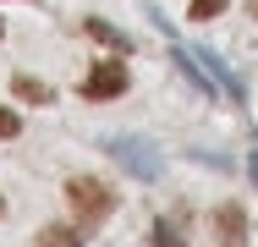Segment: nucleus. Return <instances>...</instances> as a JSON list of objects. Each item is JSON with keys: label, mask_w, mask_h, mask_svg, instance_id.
Listing matches in <instances>:
<instances>
[{"label": "nucleus", "mask_w": 258, "mask_h": 247, "mask_svg": "<svg viewBox=\"0 0 258 247\" xmlns=\"http://www.w3.org/2000/svg\"><path fill=\"white\" fill-rule=\"evenodd\" d=\"M225 6H231V0H192V6H187V17H192V22H214Z\"/></svg>", "instance_id": "nucleus-9"}, {"label": "nucleus", "mask_w": 258, "mask_h": 247, "mask_svg": "<svg viewBox=\"0 0 258 247\" xmlns=\"http://www.w3.org/2000/svg\"><path fill=\"white\" fill-rule=\"evenodd\" d=\"M0 39H6V22H0Z\"/></svg>", "instance_id": "nucleus-13"}, {"label": "nucleus", "mask_w": 258, "mask_h": 247, "mask_svg": "<svg viewBox=\"0 0 258 247\" xmlns=\"http://www.w3.org/2000/svg\"><path fill=\"white\" fill-rule=\"evenodd\" d=\"M247 170H253V181H258V148H253V159H247Z\"/></svg>", "instance_id": "nucleus-11"}, {"label": "nucleus", "mask_w": 258, "mask_h": 247, "mask_svg": "<svg viewBox=\"0 0 258 247\" xmlns=\"http://www.w3.org/2000/svg\"><path fill=\"white\" fill-rule=\"evenodd\" d=\"M83 33H88V39H99L104 49H115V55H132V39H126L121 28H110L104 17H88V22H83Z\"/></svg>", "instance_id": "nucleus-5"}, {"label": "nucleus", "mask_w": 258, "mask_h": 247, "mask_svg": "<svg viewBox=\"0 0 258 247\" xmlns=\"http://www.w3.org/2000/svg\"><path fill=\"white\" fill-rule=\"evenodd\" d=\"M154 247H187V231H181V214H159L154 220Z\"/></svg>", "instance_id": "nucleus-7"}, {"label": "nucleus", "mask_w": 258, "mask_h": 247, "mask_svg": "<svg viewBox=\"0 0 258 247\" xmlns=\"http://www.w3.org/2000/svg\"><path fill=\"white\" fill-rule=\"evenodd\" d=\"M83 225H44L39 231V247H83Z\"/></svg>", "instance_id": "nucleus-6"}, {"label": "nucleus", "mask_w": 258, "mask_h": 247, "mask_svg": "<svg viewBox=\"0 0 258 247\" xmlns=\"http://www.w3.org/2000/svg\"><path fill=\"white\" fill-rule=\"evenodd\" d=\"M104 154L126 170V176H138V181H154L159 176V154L149 138H104Z\"/></svg>", "instance_id": "nucleus-2"}, {"label": "nucleus", "mask_w": 258, "mask_h": 247, "mask_svg": "<svg viewBox=\"0 0 258 247\" xmlns=\"http://www.w3.org/2000/svg\"><path fill=\"white\" fill-rule=\"evenodd\" d=\"M214 242L220 247H247V209L242 203H220L214 209Z\"/></svg>", "instance_id": "nucleus-4"}, {"label": "nucleus", "mask_w": 258, "mask_h": 247, "mask_svg": "<svg viewBox=\"0 0 258 247\" xmlns=\"http://www.w3.org/2000/svg\"><path fill=\"white\" fill-rule=\"evenodd\" d=\"M22 132V121H17V110H0V138H17Z\"/></svg>", "instance_id": "nucleus-10"}, {"label": "nucleus", "mask_w": 258, "mask_h": 247, "mask_svg": "<svg viewBox=\"0 0 258 247\" xmlns=\"http://www.w3.org/2000/svg\"><path fill=\"white\" fill-rule=\"evenodd\" d=\"M0 214H6V198H0Z\"/></svg>", "instance_id": "nucleus-14"}, {"label": "nucleus", "mask_w": 258, "mask_h": 247, "mask_svg": "<svg viewBox=\"0 0 258 247\" xmlns=\"http://www.w3.org/2000/svg\"><path fill=\"white\" fill-rule=\"evenodd\" d=\"M66 203H72L77 225H83V231H94V225H104V214L115 209V193L104 187L99 176H72V181H66Z\"/></svg>", "instance_id": "nucleus-1"}, {"label": "nucleus", "mask_w": 258, "mask_h": 247, "mask_svg": "<svg viewBox=\"0 0 258 247\" xmlns=\"http://www.w3.org/2000/svg\"><path fill=\"white\" fill-rule=\"evenodd\" d=\"M77 94H83V99H99V104H104V99H121V94H126V60H115V55L99 60V66L77 83Z\"/></svg>", "instance_id": "nucleus-3"}, {"label": "nucleus", "mask_w": 258, "mask_h": 247, "mask_svg": "<svg viewBox=\"0 0 258 247\" xmlns=\"http://www.w3.org/2000/svg\"><path fill=\"white\" fill-rule=\"evenodd\" d=\"M247 11H253V17H258V0H247Z\"/></svg>", "instance_id": "nucleus-12"}, {"label": "nucleus", "mask_w": 258, "mask_h": 247, "mask_svg": "<svg viewBox=\"0 0 258 247\" xmlns=\"http://www.w3.org/2000/svg\"><path fill=\"white\" fill-rule=\"evenodd\" d=\"M11 94L17 99H28V104H50V83H39V77H11Z\"/></svg>", "instance_id": "nucleus-8"}]
</instances>
